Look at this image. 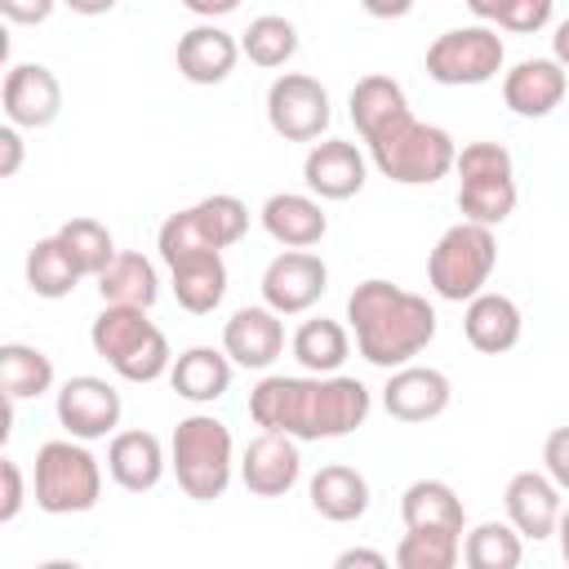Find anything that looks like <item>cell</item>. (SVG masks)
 Listing matches in <instances>:
<instances>
[{
	"mask_svg": "<svg viewBox=\"0 0 569 569\" xmlns=\"http://www.w3.org/2000/svg\"><path fill=\"white\" fill-rule=\"evenodd\" d=\"M231 356L227 351H213V347H187L173 365H169V382L182 400L191 405H209L218 396H227L231 387Z\"/></svg>",
	"mask_w": 569,
	"mask_h": 569,
	"instance_id": "obj_26",
	"label": "cell"
},
{
	"mask_svg": "<svg viewBox=\"0 0 569 569\" xmlns=\"http://www.w3.org/2000/svg\"><path fill=\"white\" fill-rule=\"evenodd\" d=\"M551 58L569 71V18L565 22H556V36H551Z\"/></svg>",
	"mask_w": 569,
	"mask_h": 569,
	"instance_id": "obj_46",
	"label": "cell"
},
{
	"mask_svg": "<svg viewBox=\"0 0 569 569\" xmlns=\"http://www.w3.org/2000/svg\"><path fill=\"white\" fill-rule=\"evenodd\" d=\"M347 107H351V124L365 138L369 129H378L382 120H391L396 111H405L409 98H405V89L391 76H360L356 89H351V98H347Z\"/></svg>",
	"mask_w": 569,
	"mask_h": 569,
	"instance_id": "obj_34",
	"label": "cell"
},
{
	"mask_svg": "<svg viewBox=\"0 0 569 569\" xmlns=\"http://www.w3.org/2000/svg\"><path fill=\"white\" fill-rule=\"evenodd\" d=\"M333 111H329V89L316 76L302 71H284L271 80L267 89V124L284 138V142H311L329 129Z\"/></svg>",
	"mask_w": 569,
	"mask_h": 569,
	"instance_id": "obj_10",
	"label": "cell"
},
{
	"mask_svg": "<svg viewBox=\"0 0 569 569\" xmlns=\"http://www.w3.org/2000/svg\"><path fill=\"white\" fill-rule=\"evenodd\" d=\"M0 525H9L18 511H22V502H27V485H22V467L13 462V458H0Z\"/></svg>",
	"mask_w": 569,
	"mask_h": 569,
	"instance_id": "obj_39",
	"label": "cell"
},
{
	"mask_svg": "<svg viewBox=\"0 0 569 569\" xmlns=\"http://www.w3.org/2000/svg\"><path fill=\"white\" fill-rule=\"evenodd\" d=\"M58 236H62V244L71 249L76 267H80L84 276H93V280H98V276L111 267V258L120 253L116 240H111V231H107L98 218H71V222L58 227Z\"/></svg>",
	"mask_w": 569,
	"mask_h": 569,
	"instance_id": "obj_35",
	"label": "cell"
},
{
	"mask_svg": "<svg viewBox=\"0 0 569 569\" xmlns=\"http://www.w3.org/2000/svg\"><path fill=\"white\" fill-rule=\"evenodd\" d=\"M369 18H405L413 9V0H360Z\"/></svg>",
	"mask_w": 569,
	"mask_h": 569,
	"instance_id": "obj_45",
	"label": "cell"
},
{
	"mask_svg": "<svg viewBox=\"0 0 569 569\" xmlns=\"http://www.w3.org/2000/svg\"><path fill=\"white\" fill-rule=\"evenodd\" d=\"M22 169V133L18 124H4L0 129V178H13Z\"/></svg>",
	"mask_w": 569,
	"mask_h": 569,
	"instance_id": "obj_42",
	"label": "cell"
},
{
	"mask_svg": "<svg viewBox=\"0 0 569 569\" xmlns=\"http://www.w3.org/2000/svg\"><path fill=\"white\" fill-rule=\"evenodd\" d=\"M551 9H556V0H507L502 13H498V27L533 36V31H542L551 22Z\"/></svg>",
	"mask_w": 569,
	"mask_h": 569,
	"instance_id": "obj_38",
	"label": "cell"
},
{
	"mask_svg": "<svg viewBox=\"0 0 569 569\" xmlns=\"http://www.w3.org/2000/svg\"><path fill=\"white\" fill-rule=\"evenodd\" d=\"M169 458H164V445L151 436V431H116L111 445H107V471L120 489L129 493H147L160 485Z\"/></svg>",
	"mask_w": 569,
	"mask_h": 569,
	"instance_id": "obj_22",
	"label": "cell"
},
{
	"mask_svg": "<svg viewBox=\"0 0 569 569\" xmlns=\"http://www.w3.org/2000/svg\"><path fill=\"white\" fill-rule=\"evenodd\" d=\"M569 76L556 58H525L502 76V102L525 116V120H542L565 102Z\"/></svg>",
	"mask_w": 569,
	"mask_h": 569,
	"instance_id": "obj_18",
	"label": "cell"
},
{
	"mask_svg": "<svg viewBox=\"0 0 569 569\" xmlns=\"http://www.w3.org/2000/svg\"><path fill=\"white\" fill-rule=\"evenodd\" d=\"M502 4H507V0H467V9H471V13L480 18V22H498Z\"/></svg>",
	"mask_w": 569,
	"mask_h": 569,
	"instance_id": "obj_48",
	"label": "cell"
},
{
	"mask_svg": "<svg viewBox=\"0 0 569 569\" xmlns=\"http://www.w3.org/2000/svg\"><path fill=\"white\" fill-rule=\"evenodd\" d=\"M178 71L191 80V84H222L231 71H236V58H240V44L231 31L213 27V22H200L191 31L178 36Z\"/></svg>",
	"mask_w": 569,
	"mask_h": 569,
	"instance_id": "obj_20",
	"label": "cell"
},
{
	"mask_svg": "<svg viewBox=\"0 0 569 569\" xmlns=\"http://www.w3.org/2000/svg\"><path fill=\"white\" fill-rule=\"evenodd\" d=\"M365 147H369V160L378 164V173L391 182H405V187H431L458 160V142L440 124H422L409 107L396 111L391 120H382L378 129H369Z\"/></svg>",
	"mask_w": 569,
	"mask_h": 569,
	"instance_id": "obj_3",
	"label": "cell"
},
{
	"mask_svg": "<svg viewBox=\"0 0 569 569\" xmlns=\"http://www.w3.org/2000/svg\"><path fill=\"white\" fill-rule=\"evenodd\" d=\"M169 467H173L187 498H196V502L222 498L227 485H231V467H236L231 427L213 413L182 418L173 427V440H169Z\"/></svg>",
	"mask_w": 569,
	"mask_h": 569,
	"instance_id": "obj_4",
	"label": "cell"
},
{
	"mask_svg": "<svg viewBox=\"0 0 569 569\" xmlns=\"http://www.w3.org/2000/svg\"><path fill=\"white\" fill-rule=\"evenodd\" d=\"M329 289V267L311 249H284L262 271V302L280 316L311 311Z\"/></svg>",
	"mask_w": 569,
	"mask_h": 569,
	"instance_id": "obj_11",
	"label": "cell"
},
{
	"mask_svg": "<svg viewBox=\"0 0 569 569\" xmlns=\"http://www.w3.org/2000/svg\"><path fill=\"white\" fill-rule=\"evenodd\" d=\"M458 556H462V538L458 533H436V529H409L396 547L400 569H453Z\"/></svg>",
	"mask_w": 569,
	"mask_h": 569,
	"instance_id": "obj_36",
	"label": "cell"
},
{
	"mask_svg": "<svg viewBox=\"0 0 569 569\" xmlns=\"http://www.w3.org/2000/svg\"><path fill=\"white\" fill-rule=\"evenodd\" d=\"M302 476V453L298 440L284 431H262L244 445L240 453V480L258 498H284Z\"/></svg>",
	"mask_w": 569,
	"mask_h": 569,
	"instance_id": "obj_14",
	"label": "cell"
},
{
	"mask_svg": "<svg viewBox=\"0 0 569 569\" xmlns=\"http://www.w3.org/2000/svg\"><path fill=\"white\" fill-rule=\"evenodd\" d=\"M347 351H351V338H347V329L338 320L316 316V320H302L298 333H293V360L307 373H338Z\"/></svg>",
	"mask_w": 569,
	"mask_h": 569,
	"instance_id": "obj_30",
	"label": "cell"
},
{
	"mask_svg": "<svg viewBox=\"0 0 569 569\" xmlns=\"http://www.w3.org/2000/svg\"><path fill=\"white\" fill-rule=\"evenodd\" d=\"M182 9H191V13H200V18H222V13H236L240 9V0H178Z\"/></svg>",
	"mask_w": 569,
	"mask_h": 569,
	"instance_id": "obj_44",
	"label": "cell"
},
{
	"mask_svg": "<svg viewBox=\"0 0 569 569\" xmlns=\"http://www.w3.org/2000/svg\"><path fill=\"white\" fill-rule=\"evenodd\" d=\"M525 556V538L520 529L507 520H480L467 538H462V560L471 569H516Z\"/></svg>",
	"mask_w": 569,
	"mask_h": 569,
	"instance_id": "obj_32",
	"label": "cell"
},
{
	"mask_svg": "<svg viewBox=\"0 0 569 569\" xmlns=\"http://www.w3.org/2000/svg\"><path fill=\"white\" fill-rule=\"evenodd\" d=\"M356 351L378 369H400L436 338V307L391 280H360L347 298Z\"/></svg>",
	"mask_w": 569,
	"mask_h": 569,
	"instance_id": "obj_2",
	"label": "cell"
},
{
	"mask_svg": "<svg viewBox=\"0 0 569 569\" xmlns=\"http://www.w3.org/2000/svg\"><path fill=\"white\" fill-rule=\"evenodd\" d=\"M453 400V387L440 369L431 365H400L391 369L387 387H382V409L396 418V422H431L449 409Z\"/></svg>",
	"mask_w": 569,
	"mask_h": 569,
	"instance_id": "obj_15",
	"label": "cell"
},
{
	"mask_svg": "<svg viewBox=\"0 0 569 569\" xmlns=\"http://www.w3.org/2000/svg\"><path fill=\"white\" fill-rule=\"evenodd\" d=\"M542 467L560 489H569V427H556L542 440Z\"/></svg>",
	"mask_w": 569,
	"mask_h": 569,
	"instance_id": "obj_40",
	"label": "cell"
},
{
	"mask_svg": "<svg viewBox=\"0 0 569 569\" xmlns=\"http://www.w3.org/2000/svg\"><path fill=\"white\" fill-rule=\"evenodd\" d=\"M302 182L320 200H351L365 187V156H360V147L342 142V138L316 142L307 151V160H302Z\"/></svg>",
	"mask_w": 569,
	"mask_h": 569,
	"instance_id": "obj_19",
	"label": "cell"
},
{
	"mask_svg": "<svg viewBox=\"0 0 569 569\" xmlns=\"http://www.w3.org/2000/svg\"><path fill=\"white\" fill-rule=\"evenodd\" d=\"M262 231H267L276 244H284V249H311V244L325 240L329 218H325V209H320L316 196L276 191V196H267V204H262Z\"/></svg>",
	"mask_w": 569,
	"mask_h": 569,
	"instance_id": "obj_21",
	"label": "cell"
},
{
	"mask_svg": "<svg viewBox=\"0 0 569 569\" xmlns=\"http://www.w3.org/2000/svg\"><path fill=\"white\" fill-rule=\"evenodd\" d=\"M502 36L485 22L453 27L427 44V76L436 84H489L502 71Z\"/></svg>",
	"mask_w": 569,
	"mask_h": 569,
	"instance_id": "obj_9",
	"label": "cell"
},
{
	"mask_svg": "<svg viewBox=\"0 0 569 569\" xmlns=\"http://www.w3.org/2000/svg\"><path fill=\"white\" fill-rule=\"evenodd\" d=\"M222 351L240 365V369H271L284 351V325L280 311L262 307H240L231 311V320L222 325Z\"/></svg>",
	"mask_w": 569,
	"mask_h": 569,
	"instance_id": "obj_16",
	"label": "cell"
},
{
	"mask_svg": "<svg viewBox=\"0 0 569 569\" xmlns=\"http://www.w3.org/2000/svg\"><path fill=\"white\" fill-rule=\"evenodd\" d=\"M89 342L124 382H156L173 365L169 338L147 320L142 307L102 302V311H98V320L89 329Z\"/></svg>",
	"mask_w": 569,
	"mask_h": 569,
	"instance_id": "obj_5",
	"label": "cell"
},
{
	"mask_svg": "<svg viewBox=\"0 0 569 569\" xmlns=\"http://www.w3.org/2000/svg\"><path fill=\"white\" fill-rule=\"evenodd\" d=\"M0 387L9 400H31L53 387V360L40 347L4 342L0 347Z\"/></svg>",
	"mask_w": 569,
	"mask_h": 569,
	"instance_id": "obj_31",
	"label": "cell"
},
{
	"mask_svg": "<svg viewBox=\"0 0 569 569\" xmlns=\"http://www.w3.org/2000/svg\"><path fill=\"white\" fill-rule=\"evenodd\" d=\"M493 262H498V240H493V227L485 222H453L431 258H427V280L431 289L445 298V302H471L489 276H493Z\"/></svg>",
	"mask_w": 569,
	"mask_h": 569,
	"instance_id": "obj_7",
	"label": "cell"
},
{
	"mask_svg": "<svg viewBox=\"0 0 569 569\" xmlns=\"http://www.w3.org/2000/svg\"><path fill=\"white\" fill-rule=\"evenodd\" d=\"M560 485L547 476V471H516L511 480H507V493H502V502H507V520L520 529V538H533V542H542V538H551L556 533V525H560Z\"/></svg>",
	"mask_w": 569,
	"mask_h": 569,
	"instance_id": "obj_17",
	"label": "cell"
},
{
	"mask_svg": "<svg viewBox=\"0 0 569 569\" xmlns=\"http://www.w3.org/2000/svg\"><path fill=\"white\" fill-rule=\"evenodd\" d=\"M240 53L253 62V67H284L293 53H298V27L280 13H262L244 27L240 36Z\"/></svg>",
	"mask_w": 569,
	"mask_h": 569,
	"instance_id": "obj_33",
	"label": "cell"
},
{
	"mask_svg": "<svg viewBox=\"0 0 569 569\" xmlns=\"http://www.w3.org/2000/svg\"><path fill=\"white\" fill-rule=\"evenodd\" d=\"M98 293H102V302H111V307H142V311H151V302L160 298V276H156L151 258L124 249V253H116L111 267L98 276Z\"/></svg>",
	"mask_w": 569,
	"mask_h": 569,
	"instance_id": "obj_28",
	"label": "cell"
},
{
	"mask_svg": "<svg viewBox=\"0 0 569 569\" xmlns=\"http://www.w3.org/2000/svg\"><path fill=\"white\" fill-rule=\"evenodd\" d=\"M307 498L325 520L347 525V520H360L369 511V480L347 462H329V467H320L311 476Z\"/></svg>",
	"mask_w": 569,
	"mask_h": 569,
	"instance_id": "obj_24",
	"label": "cell"
},
{
	"mask_svg": "<svg viewBox=\"0 0 569 569\" xmlns=\"http://www.w3.org/2000/svg\"><path fill=\"white\" fill-rule=\"evenodd\" d=\"M173 276V298L182 311L191 316H209L222 293H227V262H222V249H209V253H191L182 262L169 267Z\"/></svg>",
	"mask_w": 569,
	"mask_h": 569,
	"instance_id": "obj_25",
	"label": "cell"
},
{
	"mask_svg": "<svg viewBox=\"0 0 569 569\" xmlns=\"http://www.w3.org/2000/svg\"><path fill=\"white\" fill-rule=\"evenodd\" d=\"M520 307L507 298V293H489V289H480L471 302H467V311H462V333H467V342L476 347V351H485V356H502V351H511L516 342H520Z\"/></svg>",
	"mask_w": 569,
	"mask_h": 569,
	"instance_id": "obj_23",
	"label": "cell"
},
{
	"mask_svg": "<svg viewBox=\"0 0 569 569\" xmlns=\"http://www.w3.org/2000/svg\"><path fill=\"white\" fill-rule=\"evenodd\" d=\"M556 533H560V556H565V565H569V507L560 511V525H556Z\"/></svg>",
	"mask_w": 569,
	"mask_h": 569,
	"instance_id": "obj_49",
	"label": "cell"
},
{
	"mask_svg": "<svg viewBox=\"0 0 569 569\" xmlns=\"http://www.w3.org/2000/svg\"><path fill=\"white\" fill-rule=\"evenodd\" d=\"M458 169V209L467 222L498 227L516 209V169L502 142H467L453 160Z\"/></svg>",
	"mask_w": 569,
	"mask_h": 569,
	"instance_id": "obj_8",
	"label": "cell"
},
{
	"mask_svg": "<svg viewBox=\"0 0 569 569\" xmlns=\"http://www.w3.org/2000/svg\"><path fill=\"white\" fill-rule=\"evenodd\" d=\"M400 516H405V529H436V533H458V538L467 525L462 498L445 480H413L400 493Z\"/></svg>",
	"mask_w": 569,
	"mask_h": 569,
	"instance_id": "obj_27",
	"label": "cell"
},
{
	"mask_svg": "<svg viewBox=\"0 0 569 569\" xmlns=\"http://www.w3.org/2000/svg\"><path fill=\"white\" fill-rule=\"evenodd\" d=\"M191 209H196V218H200L204 236L213 240V249H231V244L249 231V209H244V200H240V196L218 191V196H204V200H200V204H191Z\"/></svg>",
	"mask_w": 569,
	"mask_h": 569,
	"instance_id": "obj_37",
	"label": "cell"
},
{
	"mask_svg": "<svg viewBox=\"0 0 569 569\" xmlns=\"http://www.w3.org/2000/svg\"><path fill=\"white\" fill-rule=\"evenodd\" d=\"M373 396L360 378L347 373H267L249 391V418L262 431H284L293 440H338L365 427Z\"/></svg>",
	"mask_w": 569,
	"mask_h": 569,
	"instance_id": "obj_1",
	"label": "cell"
},
{
	"mask_svg": "<svg viewBox=\"0 0 569 569\" xmlns=\"http://www.w3.org/2000/svg\"><path fill=\"white\" fill-rule=\"evenodd\" d=\"M4 116L18 129H44L58 120L62 111V84L44 62H13L4 71V89H0Z\"/></svg>",
	"mask_w": 569,
	"mask_h": 569,
	"instance_id": "obj_13",
	"label": "cell"
},
{
	"mask_svg": "<svg viewBox=\"0 0 569 569\" xmlns=\"http://www.w3.org/2000/svg\"><path fill=\"white\" fill-rule=\"evenodd\" d=\"M120 391L98 373H76L58 387V422L76 440H102L120 427Z\"/></svg>",
	"mask_w": 569,
	"mask_h": 569,
	"instance_id": "obj_12",
	"label": "cell"
},
{
	"mask_svg": "<svg viewBox=\"0 0 569 569\" xmlns=\"http://www.w3.org/2000/svg\"><path fill=\"white\" fill-rule=\"evenodd\" d=\"M80 276L84 271L76 267V258H71V249L62 244L58 231L31 244V253H27V284H31L36 298H67L80 284Z\"/></svg>",
	"mask_w": 569,
	"mask_h": 569,
	"instance_id": "obj_29",
	"label": "cell"
},
{
	"mask_svg": "<svg viewBox=\"0 0 569 569\" xmlns=\"http://www.w3.org/2000/svg\"><path fill=\"white\" fill-rule=\"evenodd\" d=\"M58 0H0V13L18 27H40L49 13H53Z\"/></svg>",
	"mask_w": 569,
	"mask_h": 569,
	"instance_id": "obj_41",
	"label": "cell"
},
{
	"mask_svg": "<svg viewBox=\"0 0 569 569\" xmlns=\"http://www.w3.org/2000/svg\"><path fill=\"white\" fill-rule=\"evenodd\" d=\"M338 569H351V565H369V569H387V556L382 551H365V547H351V551H342L338 560H333Z\"/></svg>",
	"mask_w": 569,
	"mask_h": 569,
	"instance_id": "obj_43",
	"label": "cell"
},
{
	"mask_svg": "<svg viewBox=\"0 0 569 569\" xmlns=\"http://www.w3.org/2000/svg\"><path fill=\"white\" fill-rule=\"evenodd\" d=\"M36 507L49 516H80L93 511L102 498V467L84 449V440H44L36 449V471H31Z\"/></svg>",
	"mask_w": 569,
	"mask_h": 569,
	"instance_id": "obj_6",
	"label": "cell"
},
{
	"mask_svg": "<svg viewBox=\"0 0 569 569\" xmlns=\"http://www.w3.org/2000/svg\"><path fill=\"white\" fill-rule=\"evenodd\" d=\"M71 13H84V18H98V13H111L120 0H62Z\"/></svg>",
	"mask_w": 569,
	"mask_h": 569,
	"instance_id": "obj_47",
	"label": "cell"
}]
</instances>
